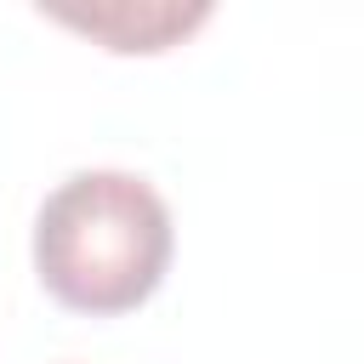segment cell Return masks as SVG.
Listing matches in <instances>:
<instances>
[{"instance_id":"1","label":"cell","mask_w":364,"mask_h":364,"mask_svg":"<svg viewBox=\"0 0 364 364\" xmlns=\"http://www.w3.org/2000/svg\"><path fill=\"white\" fill-rule=\"evenodd\" d=\"M171 210L136 171H74L34 210V273L68 313L114 318L142 307L171 267Z\"/></svg>"},{"instance_id":"2","label":"cell","mask_w":364,"mask_h":364,"mask_svg":"<svg viewBox=\"0 0 364 364\" xmlns=\"http://www.w3.org/2000/svg\"><path fill=\"white\" fill-rule=\"evenodd\" d=\"M40 11H51L57 23L102 40L108 51H165V46L188 40L210 17L205 0H193V6H176V0H136V6L131 0H102V6H40Z\"/></svg>"}]
</instances>
